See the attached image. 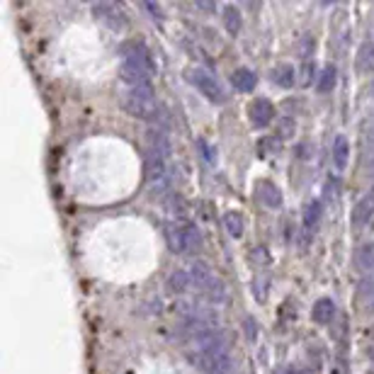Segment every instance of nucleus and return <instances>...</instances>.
Here are the masks:
<instances>
[{"instance_id": "nucleus-6", "label": "nucleus", "mask_w": 374, "mask_h": 374, "mask_svg": "<svg viewBox=\"0 0 374 374\" xmlns=\"http://www.w3.org/2000/svg\"><path fill=\"white\" fill-rule=\"evenodd\" d=\"M190 78H192L190 83L195 85L209 102H214V104H224V102H227V95H224L222 85L214 80L212 73H207V71H202V68H195L190 73Z\"/></svg>"}, {"instance_id": "nucleus-7", "label": "nucleus", "mask_w": 374, "mask_h": 374, "mask_svg": "<svg viewBox=\"0 0 374 374\" xmlns=\"http://www.w3.org/2000/svg\"><path fill=\"white\" fill-rule=\"evenodd\" d=\"M92 15H95L97 22H102L104 27H109L112 32H122L126 30V15L119 5L114 3H95L92 5Z\"/></svg>"}, {"instance_id": "nucleus-13", "label": "nucleus", "mask_w": 374, "mask_h": 374, "mask_svg": "<svg viewBox=\"0 0 374 374\" xmlns=\"http://www.w3.org/2000/svg\"><path fill=\"white\" fill-rule=\"evenodd\" d=\"M355 265H357V270L365 272V275L374 272V243H365L362 248H357Z\"/></svg>"}, {"instance_id": "nucleus-11", "label": "nucleus", "mask_w": 374, "mask_h": 374, "mask_svg": "<svg viewBox=\"0 0 374 374\" xmlns=\"http://www.w3.org/2000/svg\"><path fill=\"white\" fill-rule=\"evenodd\" d=\"M255 83H258V78L251 68H236L234 73H231V85L239 92H251L253 88H255Z\"/></svg>"}, {"instance_id": "nucleus-16", "label": "nucleus", "mask_w": 374, "mask_h": 374, "mask_svg": "<svg viewBox=\"0 0 374 374\" xmlns=\"http://www.w3.org/2000/svg\"><path fill=\"white\" fill-rule=\"evenodd\" d=\"M360 299H362V306H365L367 311H374V272L365 275V279H362Z\"/></svg>"}, {"instance_id": "nucleus-3", "label": "nucleus", "mask_w": 374, "mask_h": 374, "mask_svg": "<svg viewBox=\"0 0 374 374\" xmlns=\"http://www.w3.org/2000/svg\"><path fill=\"white\" fill-rule=\"evenodd\" d=\"M190 277H192V284L200 287L212 301H217V304H224V301H227V287H224L222 279L209 270L205 263H195L190 270Z\"/></svg>"}, {"instance_id": "nucleus-12", "label": "nucleus", "mask_w": 374, "mask_h": 374, "mask_svg": "<svg viewBox=\"0 0 374 374\" xmlns=\"http://www.w3.org/2000/svg\"><path fill=\"white\" fill-rule=\"evenodd\" d=\"M313 321L316 323H321V326H326V323H331L333 321V316H335V304H333V299H328V296H321V299L313 304Z\"/></svg>"}, {"instance_id": "nucleus-5", "label": "nucleus", "mask_w": 374, "mask_h": 374, "mask_svg": "<svg viewBox=\"0 0 374 374\" xmlns=\"http://www.w3.org/2000/svg\"><path fill=\"white\" fill-rule=\"evenodd\" d=\"M122 66L141 71V73L151 76V78H153V73H156V64H153L151 52H148L146 44H141V42H131V44H126V47H122Z\"/></svg>"}, {"instance_id": "nucleus-20", "label": "nucleus", "mask_w": 374, "mask_h": 374, "mask_svg": "<svg viewBox=\"0 0 374 374\" xmlns=\"http://www.w3.org/2000/svg\"><path fill=\"white\" fill-rule=\"evenodd\" d=\"M333 85H335V68H333V66H328V68L323 71V76H321V83H318V90H321V92H328Z\"/></svg>"}, {"instance_id": "nucleus-17", "label": "nucleus", "mask_w": 374, "mask_h": 374, "mask_svg": "<svg viewBox=\"0 0 374 374\" xmlns=\"http://www.w3.org/2000/svg\"><path fill=\"white\" fill-rule=\"evenodd\" d=\"M224 224H227V231L234 239H241V236H243V217H241L239 212H229L227 217H224Z\"/></svg>"}, {"instance_id": "nucleus-10", "label": "nucleus", "mask_w": 374, "mask_h": 374, "mask_svg": "<svg viewBox=\"0 0 374 374\" xmlns=\"http://www.w3.org/2000/svg\"><path fill=\"white\" fill-rule=\"evenodd\" d=\"M258 197L263 200V205H267L272 209L282 207V192H279L277 185H272L270 180H263V183H258Z\"/></svg>"}, {"instance_id": "nucleus-2", "label": "nucleus", "mask_w": 374, "mask_h": 374, "mask_svg": "<svg viewBox=\"0 0 374 374\" xmlns=\"http://www.w3.org/2000/svg\"><path fill=\"white\" fill-rule=\"evenodd\" d=\"M122 107L129 114H134V117L148 119V122H156L158 102H156V97H153V88L151 85L124 88V92H122Z\"/></svg>"}, {"instance_id": "nucleus-9", "label": "nucleus", "mask_w": 374, "mask_h": 374, "mask_svg": "<svg viewBox=\"0 0 374 374\" xmlns=\"http://www.w3.org/2000/svg\"><path fill=\"white\" fill-rule=\"evenodd\" d=\"M372 217H374V187L355 205V209H353V224H355V227H365V224H370Z\"/></svg>"}, {"instance_id": "nucleus-8", "label": "nucleus", "mask_w": 374, "mask_h": 374, "mask_svg": "<svg viewBox=\"0 0 374 374\" xmlns=\"http://www.w3.org/2000/svg\"><path fill=\"white\" fill-rule=\"evenodd\" d=\"M248 117L255 129H263V126H267L275 119V107L270 100H265V97H258V100L251 102L248 107Z\"/></svg>"}, {"instance_id": "nucleus-4", "label": "nucleus", "mask_w": 374, "mask_h": 374, "mask_svg": "<svg viewBox=\"0 0 374 374\" xmlns=\"http://www.w3.org/2000/svg\"><path fill=\"white\" fill-rule=\"evenodd\" d=\"M168 246L170 251L180 253V255H187V253H195L202 246L200 231L192 224H175V227L168 229Z\"/></svg>"}, {"instance_id": "nucleus-26", "label": "nucleus", "mask_w": 374, "mask_h": 374, "mask_svg": "<svg viewBox=\"0 0 374 374\" xmlns=\"http://www.w3.org/2000/svg\"><path fill=\"white\" fill-rule=\"evenodd\" d=\"M372 229H374V224H372Z\"/></svg>"}, {"instance_id": "nucleus-18", "label": "nucleus", "mask_w": 374, "mask_h": 374, "mask_svg": "<svg viewBox=\"0 0 374 374\" xmlns=\"http://www.w3.org/2000/svg\"><path fill=\"white\" fill-rule=\"evenodd\" d=\"M224 22H227V30L231 32V35H239L241 32V10L234 8V5L224 8Z\"/></svg>"}, {"instance_id": "nucleus-19", "label": "nucleus", "mask_w": 374, "mask_h": 374, "mask_svg": "<svg viewBox=\"0 0 374 374\" xmlns=\"http://www.w3.org/2000/svg\"><path fill=\"white\" fill-rule=\"evenodd\" d=\"M272 76H275V80H277V85H282V88H289L291 83H294V68H291L289 64L277 66Z\"/></svg>"}, {"instance_id": "nucleus-15", "label": "nucleus", "mask_w": 374, "mask_h": 374, "mask_svg": "<svg viewBox=\"0 0 374 374\" xmlns=\"http://www.w3.org/2000/svg\"><path fill=\"white\" fill-rule=\"evenodd\" d=\"M348 156H350L348 139H345V136H335V141H333V163H335V168L348 166Z\"/></svg>"}, {"instance_id": "nucleus-21", "label": "nucleus", "mask_w": 374, "mask_h": 374, "mask_svg": "<svg viewBox=\"0 0 374 374\" xmlns=\"http://www.w3.org/2000/svg\"><path fill=\"white\" fill-rule=\"evenodd\" d=\"M360 66L362 68H374V40H372V44H365L362 47V54H360Z\"/></svg>"}, {"instance_id": "nucleus-24", "label": "nucleus", "mask_w": 374, "mask_h": 374, "mask_svg": "<svg viewBox=\"0 0 374 374\" xmlns=\"http://www.w3.org/2000/svg\"><path fill=\"white\" fill-rule=\"evenodd\" d=\"M287 374H306V372L304 370H289Z\"/></svg>"}, {"instance_id": "nucleus-23", "label": "nucleus", "mask_w": 374, "mask_h": 374, "mask_svg": "<svg viewBox=\"0 0 374 374\" xmlns=\"http://www.w3.org/2000/svg\"><path fill=\"white\" fill-rule=\"evenodd\" d=\"M200 148H202V153H205V161H207V163H214V153L209 151L207 141H200Z\"/></svg>"}, {"instance_id": "nucleus-22", "label": "nucleus", "mask_w": 374, "mask_h": 374, "mask_svg": "<svg viewBox=\"0 0 374 374\" xmlns=\"http://www.w3.org/2000/svg\"><path fill=\"white\" fill-rule=\"evenodd\" d=\"M318 217H321V202L313 200L311 207H309V212H306V227H313V224L318 222Z\"/></svg>"}, {"instance_id": "nucleus-1", "label": "nucleus", "mask_w": 374, "mask_h": 374, "mask_svg": "<svg viewBox=\"0 0 374 374\" xmlns=\"http://www.w3.org/2000/svg\"><path fill=\"white\" fill-rule=\"evenodd\" d=\"M170 158L173 148L166 129L151 126L146 136V183L153 195H163L170 187Z\"/></svg>"}, {"instance_id": "nucleus-14", "label": "nucleus", "mask_w": 374, "mask_h": 374, "mask_svg": "<svg viewBox=\"0 0 374 374\" xmlns=\"http://www.w3.org/2000/svg\"><path fill=\"white\" fill-rule=\"evenodd\" d=\"M190 282H192V277L185 270H175V272H170L166 287H168L170 294H183V291L190 287Z\"/></svg>"}, {"instance_id": "nucleus-25", "label": "nucleus", "mask_w": 374, "mask_h": 374, "mask_svg": "<svg viewBox=\"0 0 374 374\" xmlns=\"http://www.w3.org/2000/svg\"><path fill=\"white\" fill-rule=\"evenodd\" d=\"M372 357H374V348H372Z\"/></svg>"}]
</instances>
